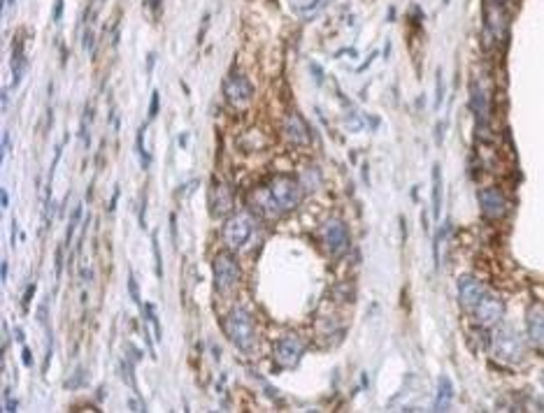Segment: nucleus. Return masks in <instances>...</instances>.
<instances>
[{
    "instance_id": "nucleus-29",
    "label": "nucleus",
    "mask_w": 544,
    "mask_h": 413,
    "mask_svg": "<svg viewBox=\"0 0 544 413\" xmlns=\"http://www.w3.org/2000/svg\"><path fill=\"white\" fill-rule=\"evenodd\" d=\"M63 249H56V281H60V274H63Z\"/></svg>"
},
{
    "instance_id": "nucleus-41",
    "label": "nucleus",
    "mask_w": 544,
    "mask_h": 413,
    "mask_svg": "<svg viewBox=\"0 0 544 413\" xmlns=\"http://www.w3.org/2000/svg\"><path fill=\"white\" fill-rule=\"evenodd\" d=\"M7 272H10V267H7V260H3V265H0V277H3V284L7 281Z\"/></svg>"
},
{
    "instance_id": "nucleus-15",
    "label": "nucleus",
    "mask_w": 544,
    "mask_h": 413,
    "mask_svg": "<svg viewBox=\"0 0 544 413\" xmlns=\"http://www.w3.org/2000/svg\"><path fill=\"white\" fill-rule=\"evenodd\" d=\"M526 325H528V339H531L535 346L544 348V307L535 304V307L528 309Z\"/></svg>"
},
{
    "instance_id": "nucleus-36",
    "label": "nucleus",
    "mask_w": 544,
    "mask_h": 413,
    "mask_svg": "<svg viewBox=\"0 0 544 413\" xmlns=\"http://www.w3.org/2000/svg\"><path fill=\"white\" fill-rule=\"evenodd\" d=\"M147 3L151 7V12H154L156 17H158V14H161V7H163V0H147Z\"/></svg>"
},
{
    "instance_id": "nucleus-19",
    "label": "nucleus",
    "mask_w": 544,
    "mask_h": 413,
    "mask_svg": "<svg viewBox=\"0 0 544 413\" xmlns=\"http://www.w3.org/2000/svg\"><path fill=\"white\" fill-rule=\"evenodd\" d=\"M433 218H442V165H433Z\"/></svg>"
},
{
    "instance_id": "nucleus-45",
    "label": "nucleus",
    "mask_w": 544,
    "mask_h": 413,
    "mask_svg": "<svg viewBox=\"0 0 544 413\" xmlns=\"http://www.w3.org/2000/svg\"><path fill=\"white\" fill-rule=\"evenodd\" d=\"M493 3H498V5H507L510 0H493Z\"/></svg>"
},
{
    "instance_id": "nucleus-23",
    "label": "nucleus",
    "mask_w": 544,
    "mask_h": 413,
    "mask_svg": "<svg viewBox=\"0 0 544 413\" xmlns=\"http://www.w3.org/2000/svg\"><path fill=\"white\" fill-rule=\"evenodd\" d=\"M142 311H145V316H147V320L151 325H154V330H156V339H161V323H158V318H156V307L151 302H147L145 307H142Z\"/></svg>"
},
{
    "instance_id": "nucleus-33",
    "label": "nucleus",
    "mask_w": 544,
    "mask_h": 413,
    "mask_svg": "<svg viewBox=\"0 0 544 413\" xmlns=\"http://www.w3.org/2000/svg\"><path fill=\"white\" fill-rule=\"evenodd\" d=\"M60 14H63V0H56V5H54V14H51V19H54V24H60Z\"/></svg>"
},
{
    "instance_id": "nucleus-5",
    "label": "nucleus",
    "mask_w": 544,
    "mask_h": 413,
    "mask_svg": "<svg viewBox=\"0 0 544 413\" xmlns=\"http://www.w3.org/2000/svg\"><path fill=\"white\" fill-rule=\"evenodd\" d=\"M302 353H305V343L296 332L279 336V341L275 343V362L282 369H296L302 360Z\"/></svg>"
},
{
    "instance_id": "nucleus-28",
    "label": "nucleus",
    "mask_w": 544,
    "mask_h": 413,
    "mask_svg": "<svg viewBox=\"0 0 544 413\" xmlns=\"http://www.w3.org/2000/svg\"><path fill=\"white\" fill-rule=\"evenodd\" d=\"M140 228H147V193H142V200H140Z\"/></svg>"
},
{
    "instance_id": "nucleus-8",
    "label": "nucleus",
    "mask_w": 544,
    "mask_h": 413,
    "mask_svg": "<svg viewBox=\"0 0 544 413\" xmlns=\"http://www.w3.org/2000/svg\"><path fill=\"white\" fill-rule=\"evenodd\" d=\"M477 202H479V209L484 214V218H488V221H500V218L507 216V211H510L507 195L496 186L479 188Z\"/></svg>"
},
{
    "instance_id": "nucleus-7",
    "label": "nucleus",
    "mask_w": 544,
    "mask_h": 413,
    "mask_svg": "<svg viewBox=\"0 0 544 413\" xmlns=\"http://www.w3.org/2000/svg\"><path fill=\"white\" fill-rule=\"evenodd\" d=\"M493 353L498 360L507 365L519 362L524 358V339H521V334L514 332L512 327H503L493 339Z\"/></svg>"
},
{
    "instance_id": "nucleus-30",
    "label": "nucleus",
    "mask_w": 544,
    "mask_h": 413,
    "mask_svg": "<svg viewBox=\"0 0 544 413\" xmlns=\"http://www.w3.org/2000/svg\"><path fill=\"white\" fill-rule=\"evenodd\" d=\"M51 350H54V336L49 332V339H47V358H44V372L49 369V362H51Z\"/></svg>"
},
{
    "instance_id": "nucleus-32",
    "label": "nucleus",
    "mask_w": 544,
    "mask_h": 413,
    "mask_svg": "<svg viewBox=\"0 0 544 413\" xmlns=\"http://www.w3.org/2000/svg\"><path fill=\"white\" fill-rule=\"evenodd\" d=\"M17 407H19V402L17 400H12V397H10V393H5V409L3 411H17Z\"/></svg>"
},
{
    "instance_id": "nucleus-10",
    "label": "nucleus",
    "mask_w": 544,
    "mask_h": 413,
    "mask_svg": "<svg viewBox=\"0 0 544 413\" xmlns=\"http://www.w3.org/2000/svg\"><path fill=\"white\" fill-rule=\"evenodd\" d=\"M247 202H249V209H252L254 214H259L261 218H277V216H282V209L277 206L275 197H272L268 186H256V188L249 190Z\"/></svg>"
},
{
    "instance_id": "nucleus-21",
    "label": "nucleus",
    "mask_w": 544,
    "mask_h": 413,
    "mask_svg": "<svg viewBox=\"0 0 544 413\" xmlns=\"http://www.w3.org/2000/svg\"><path fill=\"white\" fill-rule=\"evenodd\" d=\"M145 135H147V128L140 126V128H138V137H135V151H138L142 167L147 170L149 163H151V156H149V151H147V147H145Z\"/></svg>"
},
{
    "instance_id": "nucleus-37",
    "label": "nucleus",
    "mask_w": 544,
    "mask_h": 413,
    "mask_svg": "<svg viewBox=\"0 0 544 413\" xmlns=\"http://www.w3.org/2000/svg\"><path fill=\"white\" fill-rule=\"evenodd\" d=\"M37 320H40V323H47V302L37 309Z\"/></svg>"
},
{
    "instance_id": "nucleus-43",
    "label": "nucleus",
    "mask_w": 544,
    "mask_h": 413,
    "mask_svg": "<svg viewBox=\"0 0 544 413\" xmlns=\"http://www.w3.org/2000/svg\"><path fill=\"white\" fill-rule=\"evenodd\" d=\"M442 130H444V124H440V126H437V144L442 142Z\"/></svg>"
},
{
    "instance_id": "nucleus-24",
    "label": "nucleus",
    "mask_w": 544,
    "mask_h": 413,
    "mask_svg": "<svg viewBox=\"0 0 544 413\" xmlns=\"http://www.w3.org/2000/svg\"><path fill=\"white\" fill-rule=\"evenodd\" d=\"M128 293H131V300L138 304V307H145L140 300V288H138V281H135V274L128 272Z\"/></svg>"
},
{
    "instance_id": "nucleus-42",
    "label": "nucleus",
    "mask_w": 544,
    "mask_h": 413,
    "mask_svg": "<svg viewBox=\"0 0 544 413\" xmlns=\"http://www.w3.org/2000/svg\"><path fill=\"white\" fill-rule=\"evenodd\" d=\"M5 151H10V133L3 135V158H5Z\"/></svg>"
},
{
    "instance_id": "nucleus-26",
    "label": "nucleus",
    "mask_w": 544,
    "mask_h": 413,
    "mask_svg": "<svg viewBox=\"0 0 544 413\" xmlns=\"http://www.w3.org/2000/svg\"><path fill=\"white\" fill-rule=\"evenodd\" d=\"M158 110H161V93L154 88L151 91V100H149V119H156Z\"/></svg>"
},
{
    "instance_id": "nucleus-35",
    "label": "nucleus",
    "mask_w": 544,
    "mask_h": 413,
    "mask_svg": "<svg viewBox=\"0 0 544 413\" xmlns=\"http://www.w3.org/2000/svg\"><path fill=\"white\" fill-rule=\"evenodd\" d=\"M33 295H35V284H30L26 290V297H24V311L30 307V302H33Z\"/></svg>"
},
{
    "instance_id": "nucleus-40",
    "label": "nucleus",
    "mask_w": 544,
    "mask_h": 413,
    "mask_svg": "<svg viewBox=\"0 0 544 413\" xmlns=\"http://www.w3.org/2000/svg\"><path fill=\"white\" fill-rule=\"evenodd\" d=\"M91 44H93V30H86L84 33V49H91Z\"/></svg>"
},
{
    "instance_id": "nucleus-44",
    "label": "nucleus",
    "mask_w": 544,
    "mask_h": 413,
    "mask_svg": "<svg viewBox=\"0 0 544 413\" xmlns=\"http://www.w3.org/2000/svg\"><path fill=\"white\" fill-rule=\"evenodd\" d=\"M14 334H17V339H19V341H26V334H24V330H21V327H19V330L14 332Z\"/></svg>"
},
{
    "instance_id": "nucleus-25",
    "label": "nucleus",
    "mask_w": 544,
    "mask_h": 413,
    "mask_svg": "<svg viewBox=\"0 0 544 413\" xmlns=\"http://www.w3.org/2000/svg\"><path fill=\"white\" fill-rule=\"evenodd\" d=\"M435 107L442 105V98H444V74H442V67H437L435 72Z\"/></svg>"
},
{
    "instance_id": "nucleus-3",
    "label": "nucleus",
    "mask_w": 544,
    "mask_h": 413,
    "mask_svg": "<svg viewBox=\"0 0 544 413\" xmlns=\"http://www.w3.org/2000/svg\"><path fill=\"white\" fill-rule=\"evenodd\" d=\"M268 188H270L272 197H275L277 206L282 209V214L293 211L302 200V186L293 177H286V174L272 177L268 181Z\"/></svg>"
},
{
    "instance_id": "nucleus-22",
    "label": "nucleus",
    "mask_w": 544,
    "mask_h": 413,
    "mask_svg": "<svg viewBox=\"0 0 544 413\" xmlns=\"http://www.w3.org/2000/svg\"><path fill=\"white\" fill-rule=\"evenodd\" d=\"M151 251H154V263H156V277L163 279V254H161V244H158L156 232L151 235Z\"/></svg>"
},
{
    "instance_id": "nucleus-9",
    "label": "nucleus",
    "mask_w": 544,
    "mask_h": 413,
    "mask_svg": "<svg viewBox=\"0 0 544 413\" xmlns=\"http://www.w3.org/2000/svg\"><path fill=\"white\" fill-rule=\"evenodd\" d=\"M472 316H474V320H477L479 325L493 327V325L500 323L503 316H505V302H503L498 295L486 293V295H484L481 300H479L477 307H474Z\"/></svg>"
},
{
    "instance_id": "nucleus-1",
    "label": "nucleus",
    "mask_w": 544,
    "mask_h": 413,
    "mask_svg": "<svg viewBox=\"0 0 544 413\" xmlns=\"http://www.w3.org/2000/svg\"><path fill=\"white\" fill-rule=\"evenodd\" d=\"M259 235V221L254 211H238L226 218L224 223V244L231 251H247L249 244Z\"/></svg>"
},
{
    "instance_id": "nucleus-38",
    "label": "nucleus",
    "mask_w": 544,
    "mask_h": 413,
    "mask_svg": "<svg viewBox=\"0 0 544 413\" xmlns=\"http://www.w3.org/2000/svg\"><path fill=\"white\" fill-rule=\"evenodd\" d=\"M119 195H121V188L117 186L115 188V193H112V202H110V211H115L117 209V202H119Z\"/></svg>"
},
{
    "instance_id": "nucleus-4",
    "label": "nucleus",
    "mask_w": 544,
    "mask_h": 413,
    "mask_svg": "<svg viewBox=\"0 0 544 413\" xmlns=\"http://www.w3.org/2000/svg\"><path fill=\"white\" fill-rule=\"evenodd\" d=\"M212 274H214V290L219 295H231L240 284V265L228 254H219L214 258Z\"/></svg>"
},
{
    "instance_id": "nucleus-6",
    "label": "nucleus",
    "mask_w": 544,
    "mask_h": 413,
    "mask_svg": "<svg viewBox=\"0 0 544 413\" xmlns=\"http://www.w3.org/2000/svg\"><path fill=\"white\" fill-rule=\"evenodd\" d=\"M349 228H347L342 218H330L323 223V247L328 249L332 258H342L349 251Z\"/></svg>"
},
{
    "instance_id": "nucleus-13",
    "label": "nucleus",
    "mask_w": 544,
    "mask_h": 413,
    "mask_svg": "<svg viewBox=\"0 0 544 413\" xmlns=\"http://www.w3.org/2000/svg\"><path fill=\"white\" fill-rule=\"evenodd\" d=\"M233 202H235V195H233V188L228 183H214L212 186V197H209L212 216H226L233 209Z\"/></svg>"
},
{
    "instance_id": "nucleus-31",
    "label": "nucleus",
    "mask_w": 544,
    "mask_h": 413,
    "mask_svg": "<svg viewBox=\"0 0 544 413\" xmlns=\"http://www.w3.org/2000/svg\"><path fill=\"white\" fill-rule=\"evenodd\" d=\"M170 237L172 244H177V214H170Z\"/></svg>"
},
{
    "instance_id": "nucleus-11",
    "label": "nucleus",
    "mask_w": 544,
    "mask_h": 413,
    "mask_svg": "<svg viewBox=\"0 0 544 413\" xmlns=\"http://www.w3.org/2000/svg\"><path fill=\"white\" fill-rule=\"evenodd\" d=\"M224 93H226V100H228L233 107H245L254 96V86L245 74H238L233 72L228 79L224 81Z\"/></svg>"
},
{
    "instance_id": "nucleus-16",
    "label": "nucleus",
    "mask_w": 544,
    "mask_h": 413,
    "mask_svg": "<svg viewBox=\"0 0 544 413\" xmlns=\"http://www.w3.org/2000/svg\"><path fill=\"white\" fill-rule=\"evenodd\" d=\"M328 3H330V0H291L293 10H296L298 17L305 19V21L314 19L321 10H326Z\"/></svg>"
},
{
    "instance_id": "nucleus-34",
    "label": "nucleus",
    "mask_w": 544,
    "mask_h": 413,
    "mask_svg": "<svg viewBox=\"0 0 544 413\" xmlns=\"http://www.w3.org/2000/svg\"><path fill=\"white\" fill-rule=\"evenodd\" d=\"M21 362H24L26 367H33V355H30V348H28V346L21 348Z\"/></svg>"
},
{
    "instance_id": "nucleus-20",
    "label": "nucleus",
    "mask_w": 544,
    "mask_h": 413,
    "mask_svg": "<svg viewBox=\"0 0 544 413\" xmlns=\"http://www.w3.org/2000/svg\"><path fill=\"white\" fill-rule=\"evenodd\" d=\"M82 214H84V204H77L72 209V214H70V218H67V232H65V247H70L72 244V237H75V230H77V225H79V221H82Z\"/></svg>"
},
{
    "instance_id": "nucleus-12",
    "label": "nucleus",
    "mask_w": 544,
    "mask_h": 413,
    "mask_svg": "<svg viewBox=\"0 0 544 413\" xmlns=\"http://www.w3.org/2000/svg\"><path fill=\"white\" fill-rule=\"evenodd\" d=\"M484 295H486V288L481 286V281L470 277V274H463L458 279V302L467 313L474 311V307H477Z\"/></svg>"
},
{
    "instance_id": "nucleus-27",
    "label": "nucleus",
    "mask_w": 544,
    "mask_h": 413,
    "mask_svg": "<svg viewBox=\"0 0 544 413\" xmlns=\"http://www.w3.org/2000/svg\"><path fill=\"white\" fill-rule=\"evenodd\" d=\"M86 383V372L84 369H82V367H79V369H75V376L70 379V381H65V388H77V386H84Z\"/></svg>"
},
{
    "instance_id": "nucleus-2",
    "label": "nucleus",
    "mask_w": 544,
    "mask_h": 413,
    "mask_svg": "<svg viewBox=\"0 0 544 413\" xmlns=\"http://www.w3.org/2000/svg\"><path fill=\"white\" fill-rule=\"evenodd\" d=\"M224 330L228 334V339L235 343L242 353H252L256 346V323L245 307H235L228 311V316L224 320Z\"/></svg>"
},
{
    "instance_id": "nucleus-18",
    "label": "nucleus",
    "mask_w": 544,
    "mask_h": 413,
    "mask_svg": "<svg viewBox=\"0 0 544 413\" xmlns=\"http://www.w3.org/2000/svg\"><path fill=\"white\" fill-rule=\"evenodd\" d=\"M21 74H24V42H21V35H19L12 44V86L14 88L19 86Z\"/></svg>"
},
{
    "instance_id": "nucleus-14",
    "label": "nucleus",
    "mask_w": 544,
    "mask_h": 413,
    "mask_svg": "<svg viewBox=\"0 0 544 413\" xmlns=\"http://www.w3.org/2000/svg\"><path fill=\"white\" fill-rule=\"evenodd\" d=\"M284 137L291 144H296V147H305V144H309V130L305 126V121H302L296 112H291L284 121Z\"/></svg>"
},
{
    "instance_id": "nucleus-17",
    "label": "nucleus",
    "mask_w": 544,
    "mask_h": 413,
    "mask_svg": "<svg viewBox=\"0 0 544 413\" xmlns=\"http://www.w3.org/2000/svg\"><path fill=\"white\" fill-rule=\"evenodd\" d=\"M453 400V383L447 374L437 379V395H435V411H447Z\"/></svg>"
},
{
    "instance_id": "nucleus-39",
    "label": "nucleus",
    "mask_w": 544,
    "mask_h": 413,
    "mask_svg": "<svg viewBox=\"0 0 544 413\" xmlns=\"http://www.w3.org/2000/svg\"><path fill=\"white\" fill-rule=\"evenodd\" d=\"M0 206H3V209H7V206H10V195H7L5 188L0 190Z\"/></svg>"
}]
</instances>
